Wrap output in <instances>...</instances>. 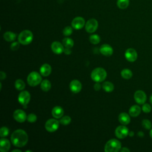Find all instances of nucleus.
Segmentation results:
<instances>
[{
    "label": "nucleus",
    "instance_id": "obj_38",
    "mask_svg": "<svg viewBox=\"0 0 152 152\" xmlns=\"http://www.w3.org/2000/svg\"><path fill=\"white\" fill-rule=\"evenodd\" d=\"M64 52L66 54V55H69L71 53V51L70 50V48H65L64 50Z\"/></svg>",
    "mask_w": 152,
    "mask_h": 152
},
{
    "label": "nucleus",
    "instance_id": "obj_10",
    "mask_svg": "<svg viewBox=\"0 0 152 152\" xmlns=\"http://www.w3.org/2000/svg\"><path fill=\"white\" fill-rule=\"evenodd\" d=\"M30 100V94L27 91H21L18 97V100L19 103L23 105H27Z\"/></svg>",
    "mask_w": 152,
    "mask_h": 152
},
{
    "label": "nucleus",
    "instance_id": "obj_8",
    "mask_svg": "<svg viewBox=\"0 0 152 152\" xmlns=\"http://www.w3.org/2000/svg\"><path fill=\"white\" fill-rule=\"evenodd\" d=\"M135 101L139 104H143L147 100V96L142 90H137L134 95Z\"/></svg>",
    "mask_w": 152,
    "mask_h": 152
},
{
    "label": "nucleus",
    "instance_id": "obj_26",
    "mask_svg": "<svg viewBox=\"0 0 152 152\" xmlns=\"http://www.w3.org/2000/svg\"><path fill=\"white\" fill-rule=\"evenodd\" d=\"M62 43H63V45L65 46V48H71L74 45V41L71 38L66 37L63 39Z\"/></svg>",
    "mask_w": 152,
    "mask_h": 152
},
{
    "label": "nucleus",
    "instance_id": "obj_44",
    "mask_svg": "<svg viewBox=\"0 0 152 152\" xmlns=\"http://www.w3.org/2000/svg\"><path fill=\"white\" fill-rule=\"evenodd\" d=\"M16 151H18V152H21V150H14L12 151V152H16Z\"/></svg>",
    "mask_w": 152,
    "mask_h": 152
},
{
    "label": "nucleus",
    "instance_id": "obj_6",
    "mask_svg": "<svg viewBox=\"0 0 152 152\" xmlns=\"http://www.w3.org/2000/svg\"><path fill=\"white\" fill-rule=\"evenodd\" d=\"M59 127V121L55 119H49L45 124V128L49 132H54Z\"/></svg>",
    "mask_w": 152,
    "mask_h": 152
},
{
    "label": "nucleus",
    "instance_id": "obj_9",
    "mask_svg": "<svg viewBox=\"0 0 152 152\" xmlns=\"http://www.w3.org/2000/svg\"><path fill=\"white\" fill-rule=\"evenodd\" d=\"M128 134L129 130L127 127L124 126V125L118 126L115 129V135L120 139L125 138L127 137Z\"/></svg>",
    "mask_w": 152,
    "mask_h": 152
},
{
    "label": "nucleus",
    "instance_id": "obj_3",
    "mask_svg": "<svg viewBox=\"0 0 152 152\" xmlns=\"http://www.w3.org/2000/svg\"><path fill=\"white\" fill-rule=\"evenodd\" d=\"M33 35L31 31L25 30L22 31L18 35V40L22 45H26L30 43L33 40Z\"/></svg>",
    "mask_w": 152,
    "mask_h": 152
},
{
    "label": "nucleus",
    "instance_id": "obj_21",
    "mask_svg": "<svg viewBox=\"0 0 152 152\" xmlns=\"http://www.w3.org/2000/svg\"><path fill=\"white\" fill-rule=\"evenodd\" d=\"M141 110V109L138 105H133L129 110V114L132 117H137L140 114Z\"/></svg>",
    "mask_w": 152,
    "mask_h": 152
},
{
    "label": "nucleus",
    "instance_id": "obj_30",
    "mask_svg": "<svg viewBox=\"0 0 152 152\" xmlns=\"http://www.w3.org/2000/svg\"><path fill=\"white\" fill-rule=\"evenodd\" d=\"M89 40L93 44H98L100 41V38L97 34H93L90 36Z\"/></svg>",
    "mask_w": 152,
    "mask_h": 152
},
{
    "label": "nucleus",
    "instance_id": "obj_29",
    "mask_svg": "<svg viewBox=\"0 0 152 152\" xmlns=\"http://www.w3.org/2000/svg\"><path fill=\"white\" fill-rule=\"evenodd\" d=\"M142 126L144 128H145V129L147 130H150L151 129L152 127V124L151 122V121L147 119H144L141 122Z\"/></svg>",
    "mask_w": 152,
    "mask_h": 152
},
{
    "label": "nucleus",
    "instance_id": "obj_41",
    "mask_svg": "<svg viewBox=\"0 0 152 152\" xmlns=\"http://www.w3.org/2000/svg\"><path fill=\"white\" fill-rule=\"evenodd\" d=\"M137 135H138V136L140 137H143L144 136V132H142V131H139V132L137 133Z\"/></svg>",
    "mask_w": 152,
    "mask_h": 152
},
{
    "label": "nucleus",
    "instance_id": "obj_28",
    "mask_svg": "<svg viewBox=\"0 0 152 152\" xmlns=\"http://www.w3.org/2000/svg\"><path fill=\"white\" fill-rule=\"evenodd\" d=\"M15 87L18 90H23L25 88V83L22 80L18 79L15 82Z\"/></svg>",
    "mask_w": 152,
    "mask_h": 152
},
{
    "label": "nucleus",
    "instance_id": "obj_23",
    "mask_svg": "<svg viewBox=\"0 0 152 152\" xmlns=\"http://www.w3.org/2000/svg\"><path fill=\"white\" fill-rule=\"evenodd\" d=\"M41 89L44 91H48L51 88V83L48 80H44L41 82Z\"/></svg>",
    "mask_w": 152,
    "mask_h": 152
},
{
    "label": "nucleus",
    "instance_id": "obj_2",
    "mask_svg": "<svg viewBox=\"0 0 152 152\" xmlns=\"http://www.w3.org/2000/svg\"><path fill=\"white\" fill-rule=\"evenodd\" d=\"M107 76L106 71L102 68H96L93 70L91 74L92 80L96 83L102 82Z\"/></svg>",
    "mask_w": 152,
    "mask_h": 152
},
{
    "label": "nucleus",
    "instance_id": "obj_39",
    "mask_svg": "<svg viewBox=\"0 0 152 152\" xmlns=\"http://www.w3.org/2000/svg\"><path fill=\"white\" fill-rule=\"evenodd\" d=\"M5 78H6V74L3 71H1V72H0V78H1V80H4Z\"/></svg>",
    "mask_w": 152,
    "mask_h": 152
},
{
    "label": "nucleus",
    "instance_id": "obj_11",
    "mask_svg": "<svg viewBox=\"0 0 152 152\" xmlns=\"http://www.w3.org/2000/svg\"><path fill=\"white\" fill-rule=\"evenodd\" d=\"M125 58L129 62H134L137 59V51L133 49V48H128L126 49L125 53Z\"/></svg>",
    "mask_w": 152,
    "mask_h": 152
},
{
    "label": "nucleus",
    "instance_id": "obj_33",
    "mask_svg": "<svg viewBox=\"0 0 152 152\" xmlns=\"http://www.w3.org/2000/svg\"><path fill=\"white\" fill-rule=\"evenodd\" d=\"M72 33V28L70 26H66L63 30V34L66 36L71 35Z\"/></svg>",
    "mask_w": 152,
    "mask_h": 152
},
{
    "label": "nucleus",
    "instance_id": "obj_32",
    "mask_svg": "<svg viewBox=\"0 0 152 152\" xmlns=\"http://www.w3.org/2000/svg\"><path fill=\"white\" fill-rule=\"evenodd\" d=\"M8 133H9V129H8V128L5 126H3L1 128L0 135L2 138L7 136L8 135Z\"/></svg>",
    "mask_w": 152,
    "mask_h": 152
},
{
    "label": "nucleus",
    "instance_id": "obj_40",
    "mask_svg": "<svg viewBox=\"0 0 152 152\" xmlns=\"http://www.w3.org/2000/svg\"><path fill=\"white\" fill-rule=\"evenodd\" d=\"M120 151L121 152H129L130 150L127 147H123L122 148H121Z\"/></svg>",
    "mask_w": 152,
    "mask_h": 152
},
{
    "label": "nucleus",
    "instance_id": "obj_13",
    "mask_svg": "<svg viewBox=\"0 0 152 152\" xmlns=\"http://www.w3.org/2000/svg\"><path fill=\"white\" fill-rule=\"evenodd\" d=\"M13 117L18 122H23L27 119L26 112L21 109L16 110L13 113Z\"/></svg>",
    "mask_w": 152,
    "mask_h": 152
},
{
    "label": "nucleus",
    "instance_id": "obj_4",
    "mask_svg": "<svg viewBox=\"0 0 152 152\" xmlns=\"http://www.w3.org/2000/svg\"><path fill=\"white\" fill-rule=\"evenodd\" d=\"M121 148V144L120 141L116 139H111L108 141L105 146L104 151L106 152H117Z\"/></svg>",
    "mask_w": 152,
    "mask_h": 152
},
{
    "label": "nucleus",
    "instance_id": "obj_19",
    "mask_svg": "<svg viewBox=\"0 0 152 152\" xmlns=\"http://www.w3.org/2000/svg\"><path fill=\"white\" fill-rule=\"evenodd\" d=\"M52 68L50 65L48 64H45L42 65L40 69V72L42 75L44 77H47L48 76L50 73H51Z\"/></svg>",
    "mask_w": 152,
    "mask_h": 152
},
{
    "label": "nucleus",
    "instance_id": "obj_43",
    "mask_svg": "<svg viewBox=\"0 0 152 152\" xmlns=\"http://www.w3.org/2000/svg\"><path fill=\"white\" fill-rule=\"evenodd\" d=\"M150 137L151 138V139H152V128L150 129Z\"/></svg>",
    "mask_w": 152,
    "mask_h": 152
},
{
    "label": "nucleus",
    "instance_id": "obj_7",
    "mask_svg": "<svg viewBox=\"0 0 152 152\" xmlns=\"http://www.w3.org/2000/svg\"><path fill=\"white\" fill-rule=\"evenodd\" d=\"M98 27V22L94 18H91L88 20L86 24V30L89 33H94Z\"/></svg>",
    "mask_w": 152,
    "mask_h": 152
},
{
    "label": "nucleus",
    "instance_id": "obj_42",
    "mask_svg": "<svg viewBox=\"0 0 152 152\" xmlns=\"http://www.w3.org/2000/svg\"><path fill=\"white\" fill-rule=\"evenodd\" d=\"M128 135L130 136V137H132L134 135V132L133 131H131V132H129V134Z\"/></svg>",
    "mask_w": 152,
    "mask_h": 152
},
{
    "label": "nucleus",
    "instance_id": "obj_46",
    "mask_svg": "<svg viewBox=\"0 0 152 152\" xmlns=\"http://www.w3.org/2000/svg\"><path fill=\"white\" fill-rule=\"evenodd\" d=\"M28 151H31V150H27L26 151V152H28Z\"/></svg>",
    "mask_w": 152,
    "mask_h": 152
},
{
    "label": "nucleus",
    "instance_id": "obj_27",
    "mask_svg": "<svg viewBox=\"0 0 152 152\" xmlns=\"http://www.w3.org/2000/svg\"><path fill=\"white\" fill-rule=\"evenodd\" d=\"M121 74L122 77L125 79H129L132 76V72L129 69H124L121 71Z\"/></svg>",
    "mask_w": 152,
    "mask_h": 152
},
{
    "label": "nucleus",
    "instance_id": "obj_34",
    "mask_svg": "<svg viewBox=\"0 0 152 152\" xmlns=\"http://www.w3.org/2000/svg\"><path fill=\"white\" fill-rule=\"evenodd\" d=\"M142 110L145 113H149L151 110V106L148 103H144L142 106Z\"/></svg>",
    "mask_w": 152,
    "mask_h": 152
},
{
    "label": "nucleus",
    "instance_id": "obj_18",
    "mask_svg": "<svg viewBox=\"0 0 152 152\" xmlns=\"http://www.w3.org/2000/svg\"><path fill=\"white\" fill-rule=\"evenodd\" d=\"M118 120L121 124L126 125L129 124L131 119L128 113L125 112H122L119 114L118 116Z\"/></svg>",
    "mask_w": 152,
    "mask_h": 152
},
{
    "label": "nucleus",
    "instance_id": "obj_35",
    "mask_svg": "<svg viewBox=\"0 0 152 152\" xmlns=\"http://www.w3.org/2000/svg\"><path fill=\"white\" fill-rule=\"evenodd\" d=\"M27 120L30 122H34L37 120V116L34 113H30L27 117Z\"/></svg>",
    "mask_w": 152,
    "mask_h": 152
},
{
    "label": "nucleus",
    "instance_id": "obj_17",
    "mask_svg": "<svg viewBox=\"0 0 152 152\" xmlns=\"http://www.w3.org/2000/svg\"><path fill=\"white\" fill-rule=\"evenodd\" d=\"M10 148V142L8 140L2 138L0 140V151L1 152H7Z\"/></svg>",
    "mask_w": 152,
    "mask_h": 152
},
{
    "label": "nucleus",
    "instance_id": "obj_15",
    "mask_svg": "<svg viewBox=\"0 0 152 152\" xmlns=\"http://www.w3.org/2000/svg\"><path fill=\"white\" fill-rule=\"evenodd\" d=\"M51 49L55 53L61 54L64 52V48L61 43L55 41L51 44Z\"/></svg>",
    "mask_w": 152,
    "mask_h": 152
},
{
    "label": "nucleus",
    "instance_id": "obj_5",
    "mask_svg": "<svg viewBox=\"0 0 152 152\" xmlns=\"http://www.w3.org/2000/svg\"><path fill=\"white\" fill-rule=\"evenodd\" d=\"M27 81L30 86L34 87L42 82V77L38 72L33 71L28 74Z\"/></svg>",
    "mask_w": 152,
    "mask_h": 152
},
{
    "label": "nucleus",
    "instance_id": "obj_37",
    "mask_svg": "<svg viewBox=\"0 0 152 152\" xmlns=\"http://www.w3.org/2000/svg\"><path fill=\"white\" fill-rule=\"evenodd\" d=\"M100 87H101V86H100V85L99 84V83H97L96 84H95L94 85V90H96V91H99V90L100 89Z\"/></svg>",
    "mask_w": 152,
    "mask_h": 152
},
{
    "label": "nucleus",
    "instance_id": "obj_24",
    "mask_svg": "<svg viewBox=\"0 0 152 152\" xmlns=\"http://www.w3.org/2000/svg\"><path fill=\"white\" fill-rule=\"evenodd\" d=\"M102 88L106 92H111L114 89V85L109 81H105L102 84Z\"/></svg>",
    "mask_w": 152,
    "mask_h": 152
},
{
    "label": "nucleus",
    "instance_id": "obj_16",
    "mask_svg": "<svg viewBox=\"0 0 152 152\" xmlns=\"http://www.w3.org/2000/svg\"><path fill=\"white\" fill-rule=\"evenodd\" d=\"M100 52L102 54L106 56H110L113 53V49L110 45L104 44L100 46Z\"/></svg>",
    "mask_w": 152,
    "mask_h": 152
},
{
    "label": "nucleus",
    "instance_id": "obj_12",
    "mask_svg": "<svg viewBox=\"0 0 152 152\" xmlns=\"http://www.w3.org/2000/svg\"><path fill=\"white\" fill-rule=\"evenodd\" d=\"M85 25V20L81 17H77L74 18L72 22L71 26L72 27L76 30H80Z\"/></svg>",
    "mask_w": 152,
    "mask_h": 152
},
{
    "label": "nucleus",
    "instance_id": "obj_45",
    "mask_svg": "<svg viewBox=\"0 0 152 152\" xmlns=\"http://www.w3.org/2000/svg\"><path fill=\"white\" fill-rule=\"evenodd\" d=\"M150 103H151V104H152V94L150 96Z\"/></svg>",
    "mask_w": 152,
    "mask_h": 152
},
{
    "label": "nucleus",
    "instance_id": "obj_31",
    "mask_svg": "<svg viewBox=\"0 0 152 152\" xmlns=\"http://www.w3.org/2000/svg\"><path fill=\"white\" fill-rule=\"evenodd\" d=\"M71 119L69 116H65L61 118L59 122L64 125H66L71 122Z\"/></svg>",
    "mask_w": 152,
    "mask_h": 152
},
{
    "label": "nucleus",
    "instance_id": "obj_22",
    "mask_svg": "<svg viewBox=\"0 0 152 152\" xmlns=\"http://www.w3.org/2000/svg\"><path fill=\"white\" fill-rule=\"evenodd\" d=\"M4 39L8 42L14 41L16 38V34L11 31H7L3 35Z\"/></svg>",
    "mask_w": 152,
    "mask_h": 152
},
{
    "label": "nucleus",
    "instance_id": "obj_25",
    "mask_svg": "<svg viewBox=\"0 0 152 152\" xmlns=\"http://www.w3.org/2000/svg\"><path fill=\"white\" fill-rule=\"evenodd\" d=\"M117 6L120 9H126L129 4V0H118Z\"/></svg>",
    "mask_w": 152,
    "mask_h": 152
},
{
    "label": "nucleus",
    "instance_id": "obj_1",
    "mask_svg": "<svg viewBox=\"0 0 152 152\" xmlns=\"http://www.w3.org/2000/svg\"><path fill=\"white\" fill-rule=\"evenodd\" d=\"M11 140L12 144L17 147L24 146L28 141V135L23 129H17L12 134Z\"/></svg>",
    "mask_w": 152,
    "mask_h": 152
},
{
    "label": "nucleus",
    "instance_id": "obj_14",
    "mask_svg": "<svg viewBox=\"0 0 152 152\" xmlns=\"http://www.w3.org/2000/svg\"><path fill=\"white\" fill-rule=\"evenodd\" d=\"M69 88L72 92L74 93H79L82 88L81 83L77 80H74L71 81L69 84Z\"/></svg>",
    "mask_w": 152,
    "mask_h": 152
},
{
    "label": "nucleus",
    "instance_id": "obj_36",
    "mask_svg": "<svg viewBox=\"0 0 152 152\" xmlns=\"http://www.w3.org/2000/svg\"><path fill=\"white\" fill-rule=\"evenodd\" d=\"M20 47V44L17 42H14L11 43V49L12 50H17Z\"/></svg>",
    "mask_w": 152,
    "mask_h": 152
},
{
    "label": "nucleus",
    "instance_id": "obj_20",
    "mask_svg": "<svg viewBox=\"0 0 152 152\" xmlns=\"http://www.w3.org/2000/svg\"><path fill=\"white\" fill-rule=\"evenodd\" d=\"M64 114V110L60 106H55L52 110V116L56 119L61 118Z\"/></svg>",
    "mask_w": 152,
    "mask_h": 152
}]
</instances>
